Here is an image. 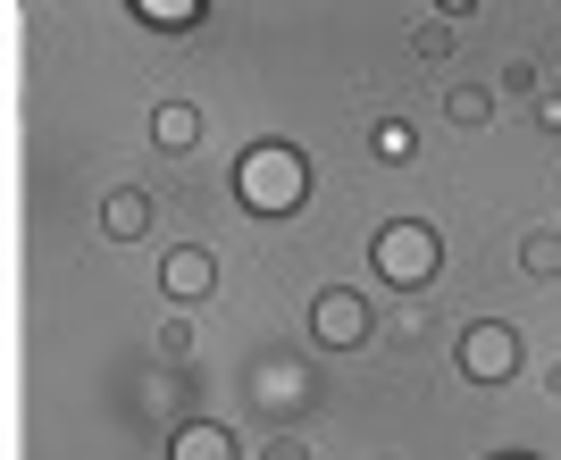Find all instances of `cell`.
<instances>
[{
	"instance_id": "cell-1",
	"label": "cell",
	"mask_w": 561,
	"mask_h": 460,
	"mask_svg": "<svg viewBox=\"0 0 561 460\" xmlns=\"http://www.w3.org/2000/svg\"><path fill=\"white\" fill-rule=\"evenodd\" d=\"M234 193H243V209H260V218H285V209H302V193H310V160L285 151V142H252V151L234 160Z\"/></svg>"
},
{
	"instance_id": "cell-2",
	"label": "cell",
	"mask_w": 561,
	"mask_h": 460,
	"mask_svg": "<svg viewBox=\"0 0 561 460\" xmlns=\"http://www.w3.org/2000/svg\"><path fill=\"white\" fill-rule=\"evenodd\" d=\"M369 260H377V276H386L394 294H420V285L445 276V234L427 227V218H394V227L369 243Z\"/></svg>"
},
{
	"instance_id": "cell-3",
	"label": "cell",
	"mask_w": 561,
	"mask_h": 460,
	"mask_svg": "<svg viewBox=\"0 0 561 460\" xmlns=\"http://www.w3.org/2000/svg\"><path fill=\"white\" fill-rule=\"evenodd\" d=\"M461 377L469 386H512L519 377V326H503V319L461 326Z\"/></svg>"
},
{
	"instance_id": "cell-4",
	"label": "cell",
	"mask_w": 561,
	"mask_h": 460,
	"mask_svg": "<svg viewBox=\"0 0 561 460\" xmlns=\"http://www.w3.org/2000/svg\"><path fill=\"white\" fill-rule=\"evenodd\" d=\"M369 294H352V285H328V294L310 301V335L328 352H352V344H369Z\"/></svg>"
},
{
	"instance_id": "cell-5",
	"label": "cell",
	"mask_w": 561,
	"mask_h": 460,
	"mask_svg": "<svg viewBox=\"0 0 561 460\" xmlns=\"http://www.w3.org/2000/svg\"><path fill=\"white\" fill-rule=\"evenodd\" d=\"M160 294L168 301H210L218 294V260L202 252V243H176V252L160 260Z\"/></svg>"
},
{
	"instance_id": "cell-6",
	"label": "cell",
	"mask_w": 561,
	"mask_h": 460,
	"mask_svg": "<svg viewBox=\"0 0 561 460\" xmlns=\"http://www.w3.org/2000/svg\"><path fill=\"white\" fill-rule=\"evenodd\" d=\"M101 234H110V243H142V234H151V193H142V184L101 193Z\"/></svg>"
},
{
	"instance_id": "cell-7",
	"label": "cell",
	"mask_w": 561,
	"mask_h": 460,
	"mask_svg": "<svg viewBox=\"0 0 561 460\" xmlns=\"http://www.w3.org/2000/svg\"><path fill=\"white\" fill-rule=\"evenodd\" d=\"M151 142H160L168 160H185L193 142H202V110H193V101H160V110H151Z\"/></svg>"
},
{
	"instance_id": "cell-8",
	"label": "cell",
	"mask_w": 561,
	"mask_h": 460,
	"mask_svg": "<svg viewBox=\"0 0 561 460\" xmlns=\"http://www.w3.org/2000/svg\"><path fill=\"white\" fill-rule=\"evenodd\" d=\"M168 460H234V436L218 427V418H193V427L168 436Z\"/></svg>"
},
{
	"instance_id": "cell-9",
	"label": "cell",
	"mask_w": 561,
	"mask_h": 460,
	"mask_svg": "<svg viewBox=\"0 0 561 460\" xmlns=\"http://www.w3.org/2000/svg\"><path fill=\"white\" fill-rule=\"evenodd\" d=\"M445 126H461V135L494 126V92H486V84H453V92H445Z\"/></svg>"
},
{
	"instance_id": "cell-10",
	"label": "cell",
	"mask_w": 561,
	"mask_h": 460,
	"mask_svg": "<svg viewBox=\"0 0 561 460\" xmlns=\"http://www.w3.org/2000/svg\"><path fill=\"white\" fill-rule=\"evenodd\" d=\"M519 268L537 276V285H545V276H561V227H537V234H519Z\"/></svg>"
},
{
	"instance_id": "cell-11",
	"label": "cell",
	"mask_w": 561,
	"mask_h": 460,
	"mask_svg": "<svg viewBox=\"0 0 561 460\" xmlns=\"http://www.w3.org/2000/svg\"><path fill=\"white\" fill-rule=\"evenodd\" d=\"M135 18L142 25H176V34H185V25H202V9H193V0H135Z\"/></svg>"
},
{
	"instance_id": "cell-12",
	"label": "cell",
	"mask_w": 561,
	"mask_h": 460,
	"mask_svg": "<svg viewBox=\"0 0 561 460\" xmlns=\"http://www.w3.org/2000/svg\"><path fill=\"white\" fill-rule=\"evenodd\" d=\"M377 151H386V160H411V126H402V117H386V126H377Z\"/></svg>"
},
{
	"instance_id": "cell-13",
	"label": "cell",
	"mask_w": 561,
	"mask_h": 460,
	"mask_svg": "<svg viewBox=\"0 0 561 460\" xmlns=\"http://www.w3.org/2000/svg\"><path fill=\"white\" fill-rule=\"evenodd\" d=\"M185 352H193V326L168 319V326H160V360H185Z\"/></svg>"
},
{
	"instance_id": "cell-14",
	"label": "cell",
	"mask_w": 561,
	"mask_h": 460,
	"mask_svg": "<svg viewBox=\"0 0 561 460\" xmlns=\"http://www.w3.org/2000/svg\"><path fill=\"white\" fill-rule=\"evenodd\" d=\"M503 92H537V59H512V68H503Z\"/></svg>"
},
{
	"instance_id": "cell-15",
	"label": "cell",
	"mask_w": 561,
	"mask_h": 460,
	"mask_svg": "<svg viewBox=\"0 0 561 460\" xmlns=\"http://www.w3.org/2000/svg\"><path fill=\"white\" fill-rule=\"evenodd\" d=\"M537 117H545V126L561 135V92H545V101H537Z\"/></svg>"
},
{
	"instance_id": "cell-16",
	"label": "cell",
	"mask_w": 561,
	"mask_h": 460,
	"mask_svg": "<svg viewBox=\"0 0 561 460\" xmlns=\"http://www.w3.org/2000/svg\"><path fill=\"white\" fill-rule=\"evenodd\" d=\"M545 393H553V402H561V360H553V368H545Z\"/></svg>"
},
{
	"instance_id": "cell-17",
	"label": "cell",
	"mask_w": 561,
	"mask_h": 460,
	"mask_svg": "<svg viewBox=\"0 0 561 460\" xmlns=\"http://www.w3.org/2000/svg\"><path fill=\"white\" fill-rule=\"evenodd\" d=\"M503 460H528V452H503Z\"/></svg>"
}]
</instances>
